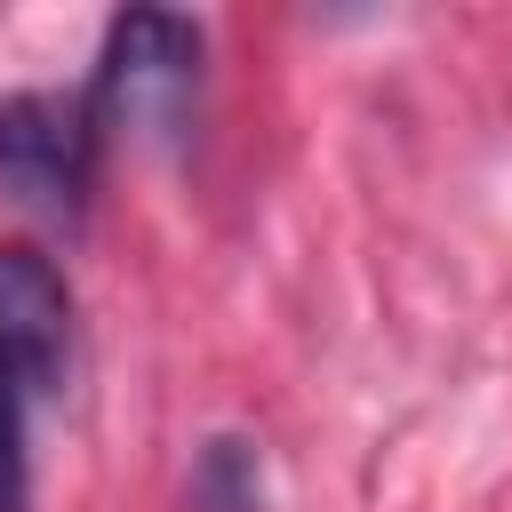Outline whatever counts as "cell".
Returning <instances> with one entry per match:
<instances>
[{
  "label": "cell",
  "mask_w": 512,
  "mask_h": 512,
  "mask_svg": "<svg viewBox=\"0 0 512 512\" xmlns=\"http://www.w3.org/2000/svg\"><path fill=\"white\" fill-rule=\"evenodd\" d=\"M192 88H200V24L168 16V8L112 16L96 80H88V104L104 128H176Z\"/></svg>",
  "instance_id": "7a4b0ae2"
},
{
  "label": "cell",
  "mask_w": 512,
  "mask_h": 512,
  "mask_svg": "<svg viewBox=\"0 0 512 512\" xmlns=\"http://www.w3.org/2000/svg\"><path fill=\"white\" fill-rule=\"evenodd\" d=\"M64 360H72V288L40 248L8 240L0 248V376H16L40 400L64 384Z\"/></svg>",
  "instance_id": "3957f363"
},
{
  "label": "cell",
  "mask_w": 512,
  "mask_h": 512,
  "mask_svg": "<svg viewBox=\"0 0 512 512\" xmlns=\"http://www.w3.org/2000/svg\"><path fill=\"white\" fill-rule=\"evenodd\" d=\"M24 416H32V392L0 376V512H24Z\"/></svg>",
  "instance_id": "5b68a950"
},
{
  "label": "cell",
  "mask_w": 512,
  "mask_h": 512,
  "mask_svg": "<svg viewBox=\"0 0 512 512\" xmlns=\"http://www.w3.org/2000/svg\"><path fill=\"white\" fill-rule=\"evenodd\" d=\"M192 512H264V464L248 440H208L192 472Z\"/></svg>",
  "instance_id": "277c9868"
},
{
  "label": "cell",
  "mask_w": 512,
  "mask_h": 512,
  "mask_svg": "<svg viewBox=\"0 0 512 512\" xmlns=\"http://www.w3.org/2000/svg\"><path fill=\"white\" fill-rule=\"evenodd\" d=\"M96 144H104V120L88 96H56V88L0 96V192L16 208L80 216L96 184Z\"/></svg>",
  "instance_id": "6da1fadb"
}]
</instances>
